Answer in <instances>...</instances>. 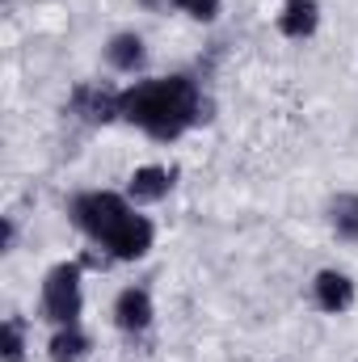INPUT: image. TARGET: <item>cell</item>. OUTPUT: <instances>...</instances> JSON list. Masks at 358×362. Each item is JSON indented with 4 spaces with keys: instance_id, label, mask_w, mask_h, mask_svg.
I'll return each instance as SVG.
<instances>
[{
    "instance_id": "cell-1",
    "label": "cell",
    "mask_w": 358,
    "mask_h": 362,
    "mask_svg": "<svg viewBox=\"0 0 358 362\" xmlns=\"http://www.w3.org/2000/svg\"><path fill=\"white\" fill-rule=\"evenodd\" d=\"M122 118L148 131L152 139H178L185 127H194L207 114H202L198 85L190 76H165L122 93Z\"/></svg>"
},
{
    "instance_id": "cell-2",
    "label": "cell",
    "mask_w": 358,
    "mask_h": 362,
    "mask_svg": "<svg viewBox=\"0 0 358 362\" xmlns=\"http://www.w3.org/2000/svg\"><path fill=\"white\" fill-rule=\"evenodd\" d=\"M72 219H76V228H85L97 245H105L122 262H135L152 249V223L144 215H135L118 194L93 189V194L72 198Z\"/></svg>"
},
{
    "instance_id": "cell-3",
    "label": "cell",
    "mask_w": 358,
    "mask_h": 362,
    "mask_svg": "<svg viewBox=\"0 0 358 362\" xmlns=\"http://www.w3.org/2000/svg\"><path fill=\"white\" fill-rule=\"evenodd\" d=\"M81 303H85L81 299V266L76 262L55 266V270L47 274V282H42V316L68 329V325H76Z\"/></svg>"
},
{
    "instance_id": "cell-4",
    "label": "cell",
    "mask_w": 358,
    "mask_h": 362,
    "mask_svg": "<svg viewBox=\"0 0 358 362\" xmlns=\"http://www.w3.org/2000/svg\"><path fill=\"white\" fill-rule=\"evenodd\" d=\"M72 114L89 118V122H114L122 118V93H110V89H97V85H81L68 101Z\"/></svg>"
},
{
    "instance_id": "cell-5",
    "label": "cell",
    "mask_w": 358,
    "mask_h": 362,
    "mask_svg": "<svg viewBox=\"0 0 358 362\" xmlns=\"http://www.w3.org/2000/svg\"><path fill=\"white\" fill-rule=\"evenodd\" d=\"M114 320H118V329H127V333L148 329V325H152V295H148L144 286H127V291L118 295V303H114Z\"/></svg>"
},
{
    "instance_id": "cell-6",
    "label": "cell",
    "mask_w": 358,
    "mask_h": 362,
    "mask_svg": "<svg viewBox=\"0 0 358 362\" xmlns=\"http://www.w3.org/2000/svg\"><path fill=\"white\" fill-rule=\"evenodd\" d=\"M316 303L325 308V312H346L350 303H354V282L346 278V274H337V270H325V274H316Z\"/></svg>"
},
{
    "instance_id": "cell-7",
    "label": "cell",
    "mask_w": 358,
    "mask_h": 362,
    "mask_svg": "<svg viewBox=\"0 0 358 362\" xmlns=\"http://www.w3.org/2000/svg\"><path fill=\"white\" fill-rule=\"evenodd\" d=\"M316 21H321L316 0H287V8H282V17H278V30H282L287 38H304V34L316 30Z\"/></svg>"
},
{
    "instance_id": "cell-8",
    "label": "cell",
    "mask_w": 358,
    "mask_h": 362,
    "mask_svg": "<svg viewBox=\"0 0 358 362\" xmlns=\"http://www.w3.org/2000/svg\"><path fill=\"white\" fill-rule=\"evenodd\" d=\"M169 185H173V173H169V169H152V165H148V169H135V173H131V185H127V189H131L135 202H161V198L169 194Z\"/></svg>"
},
{
    "instance_id": "cell-9",
    "label": "cell",
    "mask_w": 358,
    "mask_h": 362,
    "mask_svg": "<svg viewBox=\"0 0 358 362\" xmlns=\"http://www.w3.org/2000/svg\"><path fill=\"white\" fill-rule=\"evenodd\" d=\"M105 55H110V64L118 72H135L144 64V38L139 34H114L110 47H105Z\"/></svg>"
},
{
    "instance_id": "cell-10",
    "label": "cell",
    "mask_w": 358,
    "mask_h": 362,
    "mask_svg": "<svg viewBox=\"0 0 358 362\" xmlns=\"http://www.w3.org/2000/svg\"><path fill=\"white\" fill-rule=\"evenodd\" d=\"M85 354H89V337L76 325H68L51 337V362H81Z\"/></svg>"
},
{
    "instance_id": "cell-11",
    "label": "cell",
    "mask_w": 358,
    "mask_h": 362,
    "mask_svg": "<svg viewBox=\"0 0 358 362\" xmlns=\"http://www.w3.org/2000/svg\"><path fill=\"white\" fill-rule=\"evenodd\" d=\"M0 350H4V362H21V350H25V337H21V320H4L0 329Z\"/></svg>"
},
{
    "instance_id": "cell-12",
    "label": "cell",
    "mask_w": 358,
    "mask_h": 362,
    "mask_svg": "<svg viewBox=\"0 0 358 362\" xmlns=\"http://www.w3.org/2000/svg\"><path fill=\"white\" fill-rule=\"evenodd\" d=\"M333 223L342 236H358V198H337L333 206Z\"/></svg>"
},
{
    "instance_id": "cell-13",
    "label": "cell",
    "mask_w": 358,
    "mask_h": 362,
    "mask_svg": "<svg viewBox=\"0 0 358 362\" xmlns=\"http://www.w3.org/2000/svg\"><path fill=\"white\" fill-rule=\"evenodd\" d=\"M169 4H178L181 13H190L194 21H215L219 17V0H169Z\"/></svg>"
},
{
    "instance_id": "cell-14",
    "label": "cell",
    "mask_w": 358,
    "mask_h": 362,
    "mask_svg": "<svg viewBox=\"0 0 358 362\" xmlns=\"http://www.w3.org/2000/svg\"><path fill=\"white\" fill-rule=\"evenodd\" d=\"M139 4H144V8H165L169 0H139Z\"/></svg>"
}]
</instances>
